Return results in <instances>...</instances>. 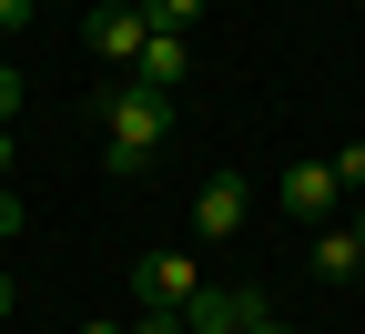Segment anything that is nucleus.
Wrapping results in <instances>:
<instances>
[{
	"label": "nucleus",
	"instance_id": "11",
	"mask_svg": "<svg viewBox=\"0 0 365 334\" xmlns=\"http://www.w3.org/2000/svg\"><path fill=\"white\" fill-rule=\"evenodd\" d=\"M132 334H193V324H182L173 304H143V314H132Z\"/></svg>",
	"mask_w": 365,
	"mask_h": 334
},
{
	"label": "nucleus",
	"instance_id": "16",
	"mask_svg": "<svg viewBox=\"0 0 365 334\" xmlns=\"http://www.w3.org/2000/svg\"><path fill=\"white\" fill-rule=\"evenodd\" d=\"M0 324H11V273H0Z\"/></svg>",
	"mask_w": 365,
	"mask_h": 334
},
{
	"label": "nucleus",
	"instance_id": "3",
	"mask_svg": "<svg viewBox=\"0 0 365 334\" xmlns=\"http://www.w3.org/2000/svg\"><path fill=\"white\" fill-rule=\"evenodd\" d=\"M91 61H102V71H132V61H143V41H153V21H143V0H112V11H91Z\"/></svg>",
	"mask_w": 365,
	"mask_h": 334
},
{
	"label": "nucleus",
	"instance_id": "2",
	"mask_svg": "<svg viewBox=\"0 0 365 334\" xmlns=\"http://www.w3.org/2000/svg\"><path fill=\"white\" fill-rule=\"evenodd\" d=\"M274 203H284V213L314 233V223L345 203V182H335V162H325V152H304V162H284V172H274Z\"/></svg>",
	"mask_w": 365,
	"mask_h": 334
},
{
	"label": "nucleus",
	"instance_id": "12",
	"mask_svg": "<svg viewBox=\"0 0 365 334\" xmlns=\"http://www.w3.org/2000/svg\"><path fill=\"white\" fill-rule=\"evenodd\" d=\"M11 244H21V193L0 182V254H11Z\"/></svg>",
	"mask_w": 365,
	"mask_h": 334
},
{
	"label": "nucleus",
	"instance_id": "7",
	"mask_svg": "<svg viewBox=\"0 0 365 334\" xmlns=\"http://www.w3.org/2000/svg\"><path fill=\"white\" fill-rule=\"evenodd\" d=\"M122 81H143V91H163V102H173V91H182V31H153L143 61H132Z\"/></svg>",
	"mask_w": 365,
	"mask_h": 334
},
{
	"label": "nucleus",
	"instance_id": "4",
	"mask_svg": "<svg viewBox=\"0 0 365 334\" xmlns=\"http://www.w3.org/2000/svg\"><path fill=\"white\" fill-rule=\"evenodd\" d=\"M244 213H254V182H244V172H213L203 193H193V233H203V244H234Z\"/></svg>",
	"mask_w": 365,
	"mask_h": 334
},
{
	"label": "nucleus",
	"instance_id": "8",
	"mask_svg": "<svg viewBox=\"0 0 365 334\" xmlns=\"http://www.w3.org/2000/svg\"><path fill=\"white\" fill-rule=\"evenodd\" d=\"M203 11H213V0H143V21H153V31H193Z\"/></svg>",
	"mask_w": 365,
	"mask_h": 334
},
{
	"label": "nucleus",
	"instance_id": "9",
	"mask_svg": "<svg viewBox=\"0 0 365 334\" xmlns=\"http://www.w3.org/2000/svg\"><path fill=\"white\" fill-rule=\"evenodd\" d=\"M234 334H284V324H274V304H264V294H234Z\"/></svg>",
	"mask_w": 365,
	"mask_h": 334
},
{
	"label": "nucleus",
	"instance_id": "5",
	"mask_svg": "<svg viewBox=\"0 0 365 334\" xmlns=\"http://www.w3.org/2000/svg\"><path fill=\"white\" fill-rule=\"evenodd\" d=\"M355 263H365V213L304 233V273H314V283H355Z\"/></svg>",
	"mask_w": 365,
	"mask_h": 334
},
{
	"label": "nucleus",
	"instance_id": "1",
	"mask_svg": "<svg viewBox=\"0 0 365 334\" xmlns=\"http://www.w3.org/2000/svg\"><path fill=\"white\" fill-rule=\"evenodd\" d=\"M163 142H173V102L143 91V81H112V91H102V162H112V172H143Z\"/></svg>",
	"mask_w": 365,
	"mask_h": 334
},
{
	"label": "nucleus",
	"instance_id": "13",
	"mask_svg": "<svg viewBox=\"0 0 365 334\" xmlns=\"http://www.w3.org/2000/svg\"><path fill=\"white\" fill-rule=\"evenodd\" d=\"M11 112H21V71L0 61V122H11Z\"/></svg>",
	"mask_w": 365,
	"mask_h": 334
},
{
	"label": "nucleus",
	"instance_id": "6",
	"mask_svg": "<svg viewBox=\"0 0 365 334\" xmlns=\"http://www.w3.org/2000/svg\"><path fill=\"white\" fill-rule=\"evenodd\" d=\"M132 294H143V304H173V314H193L203 273H193V254H143V273H132Z\"/></svg>",
	"mask_w": 365,
	"mask_h": 334
},
{
	"label": "nucleus",
	"instance_id": "18",
	"mask_svg": "<svg viewBox=\"0 0 365 334\" xmlns=\"http://www.w3.org/2000/svg\"><path fill=\"white\" fill-rule=\"evenodd\" d=\"M355 294H365V263H355Z\"/></svg>",
	"mask_w": 365,
	"mask_h": 334
},
{
	"label": "nucleus",
	"instance_id": "17",
	"mask_svg": "<svg viewBox=\"0 0 365 334\" xmlns=\"http://www.w3.org/2000/svg\"><path fill=\"white\" fill-rule=\"evenodd\" d=\"M81 334H132V324H81Z\"/></svg>",
	"mask_w": 365,
	"mask_h": 334
},
{
	"label": "nucleus",
	"instance_id": "15",
	"mask_svg": "<svg viewBox=\"0 0 365 334\" xmlns=\"http://www.w3.org/2000/svg\"><path fill=\"white\" fill-rule=\"evenodd\" d=\"M11 152H21V132H11V122H0V172H11Z\"/></svg>",
	"mask_w": 365,
	"mask_h": 334
},
{
	"label": "nucleus",
	"instance_id": "14",
	"mask_svg": "<svg viewBox=\"0 0 365 334\" xmlns=\"http://www.w3.org/2000/svg\"><path fill=\"white\" fill-rule=\"evenodd\" d=\"M0 31H31V0H0Z\"/></svg>",
	"mask_w": 365,
	"mask_h": 334
},
{
	"label": "nucleus",
	"instance_id": "10",
	"mask_svg": "<svg viewBox=\"0 0 365 334\" xmlns=\"http://www.w3.org/2000/svg\"><path fill=\"white\" fill-rule=\"evenodd\" d=\"M335 162V182H345V193H365V142H345V152H325Z\"/></svg>",
	"mask_w": 365,
	"mask_h": 334
}]
</instances>
